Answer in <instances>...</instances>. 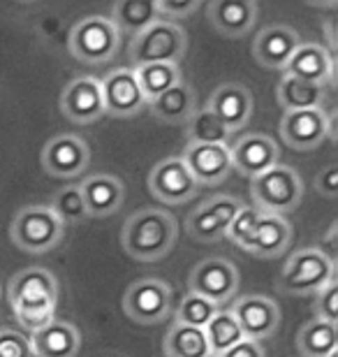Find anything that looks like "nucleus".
Masks as SVG:
<instances>
[{
	"instance_id": "f257e3e1",
	"label": "nucleus",
	"mask_w": 338,
	"mask_h": 357,
	"mask_svg": "<svg viewBox=\"0 0 338 357\" xmlns=\"http://www.w3.org/2000/svg\"><path fill=\"white\" fill-rule=\"evenodd\" d=\"M59 281L45 267H28L12 276L7 297L19 325L26 332H38L40 327L56 320L59 309Z\"/></svg>"
},
{
	"instance_id": "f03ea898",
	"label": "nucleus",
	"mask_w": 338,
	"mask_h": 357,
	"mask_svg": "<svg viewBox=\"0 0 338 357\" xmlns=\"http://www.w3.org/2000/svg\"><path fill=\"white\" fill-rule=\"evenodd\" d=\"M178 223L164 209H139L130 213L121 230L125 253L139 262H158L176 246Z\"/></svg>"
},
{
	"instance_id": "7ed1b4c3",
	"label": "nucleus",
	"mask_w": 338,
	"mask_h": 357,
	"mask_svg": "<svg viewBox=\"0 0 338 357\" xmlns=\"http://www.w3.org/2000/svg\"><path fill=\"white\" fill-rule=\"evenodd\" d=\"M336 281V262L322 248H299L285 260L276 288L290 297H308Z\"/></svg>"
},
{
	"instance_id": "20e7f679",
	"label": "nucleus",
	"mask_w": 338,
	"mask_h": 357,
	"mask_svg": "<svg viewBox=\"0 0 338 357\" xmlns=\"http://www.w3.org/2000/svg\"><path fill=\"white\" fill-rule=\"evenodd\" d=\"M121 33L112 24L109 17L102 14H91V17L79 19L70 31L68 49L79 63L86 66H102L109 63L118 52Z\"/></svg>"
},
{
	"instance_id": "39448f33",
	"label": "nucleus",
	"mask_w": 338,
	"mask_h": 357,
	"mask_svg": "<svg viewBox=\"0 0 338 357\" xmlns=\"http://www.w3.org/2000/svg\"><path fill=\"white\" fill-rule=\"evenodd\" d=\"M250 195H253L255 209H260L262 213H273V216H285L301 204L304 181L294 167L278 162L253 178Z\"/></svg>"
},
{
	"instance_id": "423d86ee",
	"label": "nucleus",
	"mask_w": 338,
	"mask_h": 357,
	"mask_svg": "<svg viewBox=\"0 0 338 357\" xmlns=\"http://www.w3.org/2000/svg\"><path fill=\"white\" fill-rule=\"evenodd\" d=\"M188 35L176 21L158 19L146 31L139 33L128 45V59L135 68L151 66V63H176L185 56Z\"/></svg>"
},
{
	"instance_id": "0eeeda50",
	"label": "nucleus",
	"mask_w": 338,
	"mask_h": 357,
	"mask_svg": "<svg viewBox=\"0 0 338 357\" xmlns=\"http://www.w3.org/2000/svg\"><path fill=\"white\" fill-rule=\"evenodd\" d=\"M12 241L26 253H47L66 237V225L49 204H26L12 220Z\"/></svg>"
},
{
	"instance_id": "6e6552de",
	"label": "nucleus",
	"mask_w": 338,
	"mask_h": 357,
	"mask_svg": "<svg viewBox=\"0 0 338 357\" xmlns=\"http://www.w3.org/2000/svg\"><path fill=\"white\" fill-rule=\"evenodd\" d=\"M123 311L139 325L162 323L171 316V288L162 278H137L123 295Z\"/></svg>"
},
{
	"instance_id": "1a4fd4ad",
	"label": "nucleus",
	"mask_w": 338,
	"mask_h": 357,
	"mask_svg": "<svg viewBox=\"0 0 338 357\" xmlns=\"http://www.w3.org/2000/svg\"><path fill=\"white\" fill-rule=\"evenodd\" d=\"M243 206L246 204L239 197L213 195L211 199L199 204L195 211L188 213V218H185L188 237L192 241H199V244H215V241L225 239L229 225Z\"/></svg>"
},
{
	"instance_id": "9d476101",
	"label": "nucleus",
	"mask_w": 338,
	"mask_h": 357,
	"mask_svg": "<svg viewBox=\"0 0 338 357\" xmlns=\"http://www.w3.org/2000/svg\"><path fill=\"white\" fill-rule=\"evenodd\" d=\"M236 290H239V269L227 258H206L190 271L188 292L208 299L215 306L232 299Z\"/></svg>"
},
{
	"instance_id": "9b49d317",
	"label": "nucleus",
	"mask_w": 338,
	"mask_h": 357,
	"mask_svg": "<svg viewBox=\"0 0 338 357\" xmlns=\"http://www.w3.org/2000/svg\"><path fill=\"white\" fill-rule=\"evenodd\" d=\"M199 185L192 178L190 169L185 167L183 158L171 155L160 160L148 174V190L155 199L164 204H185L197 195Z\"/></svg>"
},
{
	"instance_id": "f8f14e48",
	"label": "nucleus",
	"mask_w": 338,
	"mask_h": 357,
	"mask_svg": "<svg viewBox=\"0 0 338 357\" xmlns=\"http://www.w3.org/2000/svg\"><path fill=\"white\" fill-rule=\"evenodd\" d=\"M332 119L322 109L283 112V119H280L283 142L294 151H313L332 135Z\"/></svg>"
},
{
	"instance_id": "ddd939ff",
	"label": "nucleus",
	"mask_w": 338,
	"mask_h": 357,
	"mask_svg": "<svg viewBox=\"0 0 338 357\" xmlns=\"http://www.w3.org/2000/svg\"><path fill=\"white\" fill-rule=\"evenodd\" d=\"M236 323H239L243 339L262 344L264 339H271L280 327V309L271 297L264 295H246L239 297L232 304Z\"/></svg>"
},
{
	"instance_id": "4468645a",
	"label": "nucleus",
	"mask_w": 338,
	"mask_h": 357,
	"mask_svg": "<svg viewBox=\"0 0 338 357\" xmlns=\"http://www.w3.org/2000/svg\"><path fill=\"white\" fill-rule=\"evenodd\" d=\"M100 86H102L105 114H109V116L132 119L148 105L132 68L112 70L105 79H100Z\"/></svg>"
},
{
	"instance_id": "2eb2a0df",
	"label": "nucleus",
	"mask_w": 338,
	"mask_h": 357,
	"mask_svg": "<svg viewBox=\"0 0 338 357\" xmlns=\"http://www.w3.org/2000/svg\"><path fill=\"white\" fill-rule=\"evenodd\" d=\"M229 158H232V169L241 176H260L273 165L280 162V149L276 139L262 132H248L229 146Z\"/></svg>"
},
{
	"instance_id": "dca6fc26",
	"label": "nucleus",
	"mask_w": 338,
	"mask_h": 357,
	"mask_svg": "<svg viewBox=\"0 0 338 357\" xmlns=\"http://www.w3.org/2000/svg\"><path fill=\"white\" fill-rule=\"evenodd\" d=\"M61 112L72 123L86 126L105 116L102 86L95 77H77L61 93Z\"/></svg>"
},
{
	"instance_id": "f3484780",
	"label": "nucleus",
	"mask_w": 338,
	"mask_h": 357,
	"mask_svg": "<svg viewBox=\"0 0 338 357\" xmlns=\"http://www.w3.org/2000/svg\"><path fill=\"white\" fill-rule=\"evenodd\" d=\"M40 160H42V167L52 176L72 178V176H79L89 167L91 149L82 137H77V135H59V137L49 139L45 144Z\"/></svg>"
},
{
	"instance_id": "a211bd4d",
	"label": "nucleus",
	"mask_w": 338,
	"mask_h": 357,
	"mask_svg": "<svg viewBox=\"0 0 338 357\" xmlns=\"http://www.w3.org/2000/svg\"><path fill=\"white\" fill-rule=\"evenodd\" d=\"M204 109L211 112L213 116H218L222 126L232 135L236 130H243L248 126L250 116H253V93H250L248 86L236 82L220 84L208 96Z\"/></svg>"
},
{
	"instance_id": "6ab92c4d",
	"label": "nucleus",
	"mask_w": 338,
	"mask_h": 357,
	"mask_svg": "<svg viewBox=\"0 0 338 357\" xmlns=\"http://www.w3.org/2000/svg\"><path fill=\"white\" fill-rule=\"evenodd\" d=\"M181 158L197 185H218L232 174L229 144H188Z\"/></svg>"
},
{
	"instance_id": "aec40b11",
	"label": "nucleus",
	"mask_w": 338,
	"mask_h": 357,
	"mask_svg": "<svg viewBox=\"0 0 338 357\" xmlns=\"http://www.w3.org/2000/svg\"><path fill=\"white\" fill-rule=\"evenodd\" d=\"M334 73L336 66L332 52H327L325 47L315 45V42H301L297 52L292 54V59L287 61V66L283 68V75L308 84H318V86L325 89L334 82Z\"/></svg>"
},
{
	"instance_id": "412c9836",
	"label": "nucleus",
	"mask_w": 338,
	"mask_h": 357,
	"mask_svg": "<svg viewBox=\"0 0 338 357\" xmlns=\"http://www.w3.org/2000/svg\"><path fill=\"white\" fill-rule=\"evenodd\" d=\"M206 17L220 35L239 40L253 31L257 21V3L253 0H215L206 5Z\"/></svg>"
},
{
	"instance_id": "4be33fe9",
	"label": "nucleus",
	"mask_w": 338,
	"mask_h": 357,
	"mask_svg": "<svg viewBox=\"0 0 338 357\" xmlns=\"http://www.w3.org/2000/svg\"><path fill=\"white\" fill-rule=\"evenodd\" d=\"M301 45L299 33L290 26H269L257 33L253 42V56L260 66L269 70H283L292 54Z\"/></svg>"
},
{
	"instance_id": "5701e85b",
	"label": "nucleus",
	"mask_w": 338,
	"mask_h": 357,
	"mask_svg": "<svg viewBox=\"0 0 338 357\" xmlns=\"http://www.w3.org/2000/svg\"><path fill=\"white\" fill-rule=\"evenodd\" d=\"M292 241V225L285 216H273V213H262L255 223L253 232L243 244V251L257 255V258L271 260L283 255V251Z\"/></svg>"
},
{
	"instance_id": "b1692460",
	"label": "nucleus",
	"mask_w": 338,
	"mask_h": 357,
	"mask_svg": "<svg viewBox=\"0 0 338 357\" xmlns=\"http://www.w3.org/2000/svg\"><path fill=\"white\" fill-rule=\"evenodd\" d=\"M79 190L84 195L89 218H107L116 213L123 204L125 185L114 174H93L79 183Z\"/></svg>"
},
{
	"instance_id": "393cba45",
	"label": "nucleus",
	"mask_w": 338,
	"mask_h": 357,
	"mask_svg": "<svg viewBox=\"0 0 338 357\" xmlns=\"http://www.w3.org/2000/svg\"><path fill=\"white\" fill-rule=\"evenodd\" d=\"M28 339L35 357H77L82 348V334L68 320H52Z\"/></svg>"
},
{
	"instance_id": "a878e982",
	"label": "nucleus",
	"mask_w": 338,
	"mask_h": 357,
	"mask_svg": "<svg viewBox=\"0 0 338 357\" xmlns=\"http://www.w3.org/2000/svg\"><path fill=\"white\" fill-rule=\"evenodd\" d=\"M148 107H151V114H153L158 121H162V123H171V126L188 123V119L197 112L195 89L181 79L176 86L164 91L162 96H158L155 100H151Z\"/></svg>"
},
{
	"instance_id": "bb28decb",
	"label": "nucleus",
	"mask_w": 338,
	"mask_h": 357,
	"mask_svg": "<svg viewBox=\"0 0 338 357\" xmlns=\"http://www.w3.org/2000/svg\"><path fill=\"white\" fill-rule=\"evenodd\" d=\"M276 100H278V105L283 107V112L322 109V102H325V86L283 75L276 86Z\"/></svg>"
},
{
	"instance_id": "cd10ccee",
	"label": "nucleus",
	"mask_w": 338,
	"mask_h": 357,
	"mask_svg": "<svg viewBox=\"0 0 338 357\" xmlns=\"http://www.w3.org/2000/svg\"><path fill=\"white\" fill-rule=\"evenodd\" d=\"M297 348L301 357H332L338 353V327L336 323L313 318L297 334Z\"/></svg>"
},
{
	"instance_id": "c85d7f7f",
	"label": "nucleus",
	"mask_w": 338,
	"mask_h": 357,
	"mask_svg": "<svg viewBox=\"0 0 338 357\" xmlns=\"http://www.w3.org/2000/svg\"><path fill=\"white\" fill-rule=\"evenodd\" d=\"M112 24L118 28V33L130 35V40L144 33L151 24H155L158 10L155 0H121L112 7Z\"/></svg>"
},
{
	"instance_id": "c756f323",
	"label": "nucleus",
	"mask_w": 338,
	"mask_h": 357,
	"mask_svg": "<svg viewBox=\"0 0 338 357\" xmlns=\"http://www.w3.org/2000/svg\"><path fill=\"white\" fill-rule=\"evenodd\" d=\"M162 351L167 357H211L204 330L171 323L164 334Z\"/></svg>"
},
{
	"instance_id": "7c9ffc66",
	"label": "nucleus",
	"mask_w": 338,
	"mask_h": 357,
	"mask_svg": "<svg viewBox=\"0 0 338 357\" xmlns=\"http://www.w3.org/2000/svg\"><path fill=\"white\" fill-rule=\"evenodd\" d=\"M139 82V89L146 98V102L155 100L158 96H162L164 91H169L171 86H176L183 79L181 70L176 63H151V66H139L132 68Z\"/></svg>"
},
{
	"instance_id": "2f4dec72",
	"label": "nucleus",
	"mask_w": 338,
	"mask_h": 357,
	"mask_svg": "<svg viewBox=\"0 0 338 357\" xmlns=\"http://www.w3.org/2000/svg\"><path fill=\"white\" fill-rule=\"evenodd\" d=\"M206 341H208V351L211 357H218L225 351H229L232 346H236L239 341H243V332L239 323H236L234 313L220 309L215 316L208 320V325L204 327Z\"/></svg>"
},
{
	"instance_id": "473e14b6",
	"label": "nucleus",
	"mask_w": 338,
	"mask_h": 357,
	"mask_svg": "<svg viewBox=\"0 0 338 357\" xmlns=\"http://www.w3.org/2000/svg\"><path fill=\"white\" fill-rule=\"evenodd\" d=\"M185 137H188V144H227L229 130L208 109H197L188 119Z\"/></svg>"
},
{
	"instance_id": "72a5a7b5",
	"label": "nucleus",
	"mask_w": 338,
	"mask_h": 357,
	"mask_svg": "<svg viewBox=\"0 0 338 357\" xmlns=\"http://www.w3.org/2000/svg\"><path fill=\"white\" fill-rule=\"evenodd\" d=\"M52 211L61 218L63 225H79L89 218V211H86L84 204V195L79 190V185H63L61 190L54 192L52 197Z\"/></svg>"
},
{
	"instance_id": "f704fd0d",
	"label": "nucleus",
	"mask_w": 338,
	"mask_h": 357,
	"mask_svg": "<svg viewBox=\"0 0 338 357\" xmlns=\"http://www.w3.org/2000/svg\"><path fill=\"white\" fill-rule=\"evenodd\" d=\"M218 311H220V306H215L213 302H208V299L188 292V295L181 299L178 309L174 311V323L204 330L208 325V320H211Z\"/></svg>"
},
{
	"instance_id": "c9c22d12",
	"label": "nucleus",
	"mask_w": 338,
	"mask_h": 357,
	"mask_svg": "<svg viewBox=\"0 0 338 357\" xmlns=\"http://www.w3.org/2000/svg\"><path fill=\"white\" fill-rule=\"evenodd\" d=\"M262 211L255 209V206H243V209L236 213V218L232 220V225H229L227 230V241H232L234 246L243 248V244H246V239L250 237V232H253L255 223L260 220Z\"/></svg>"
},
{
	"instance_id": "e433bc0d",
	"label": "nucleus",
	"mask_w": 338,
	"mask_h": 357,
	"mask_svg": "<svg viewBox=\"0 0 338 357\" xmlns=\"http://www.w3.org/2000/svg\"><path fill=\"white\" fill-rule=\"evenodd\" d=\"M0 357H35L28 334L19 330H0Z\"/></svg>"
},
{
	"instance_id": "4c0bfd02",
	"label": "nucleus",
	"mask_w": 338,
	"mask_h": 357,
	"mask_svg": "<svg viewBox=\"0 0 338 357\" xmlns=\"http://www.w3.org/2000/svg\"><path fill=\"white\" fill-rule=\"evenodd\" d=\"M315 313L320 320L336 323L338 320V283H327L320 292H315Z\"/></svg>"
},
{
	"instance_id": "58836bf2",
	"label": "nucleus",
	"mask_w": 338,
	"mask_h": 357,
	"mask_svg": "<svg viewBox=\"0 0 338 357\" xmlns=\"http://www.w3.org/2000/svg\"><path fill=\"white\" fill-rule=\"evenodd\" d=\"M202 3L199 0H155L158 17L162 21H174V19H185L192 12H197Z\"/></svg>"
},
{
	"instance_id": "ea45409f",
	"label": "nucleus",
	"mask_w": 338,
	"mask_h": 357,
	"mask_svg": "<svg viewBox=\"0 0 338 357\" xmlns=\"http://www.w3.org/2000/svg\"><path fill=\"white\" fill-rule=\"evenodd\" d=\"M315 188H318L320 195L336 197V192H338V169L334 165L322 169V172L318 174V178H315Z\"/></svg>"
},
{
	"instance_id": "a19ab883",
	"label": "nucleus",
	"mask_w": 338,
	"mask_h": 357,
	"mask_svg": "<svg viewBox=\"0 0 338 357\" xmlns=\"http://www.w3.org/2000/svg\"><path fill=\"white\" fill-rule=\"evenodd\" d=\"M218 357H267V355H264L262 344L243 339V341H239V344L232 346L229 351H225V353L218 355Z\"/></svg>"
},
{
	"instance_id": "79ce46f5",
	"label": "nucleus",
	"mask_w": 338,
	"mask_h": 357,
	"mask_svg": "<svg viewBox=\"0 0 338 357\" xmlns=\"http://www.w3.org/2000/svg\"><path fill=\"white\" fill-rule=\"evenodd\" d=\"M0 297H3V288H0Z\"/></svg>"
}]
</instances>
